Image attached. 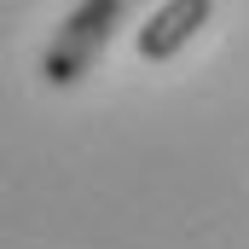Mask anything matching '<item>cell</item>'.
I'll return each mask as SVG.
<instances>
[{"instance_id":"2","label":"cell","mask_w":249,"mask_h":249,"mask_svg":"<svg viewBox=\"0 0 249 249\" xmlns=\"http://www.w3.org/2000/svg\"><path fill=\"white\" fill-rule=\"evenodd\" d=\"M214 18V0H162L145 23H139V58L145 64H168L186 41H197L203 35V23Z\"/></svg>"},{"instance_id":"1","label":"cell","mask_w":249,"mask_h":249,"mask_svg":"<svg viewBox=\"0 0 249 249\" xmlns=\"http://www.w3.org/2000/svg\"><path fill=\"white\" fill-rule=\"evenodd\" d=\"M133 6H139V0H75V12L58 23L53 47H47V58H41V75H47L53 87L81 81V75L99 64V53L110 47L116 23H122Z\"/></svg>"}]
</instances>
